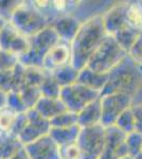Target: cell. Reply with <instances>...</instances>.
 Masks as SVG:
<instances>
[{
	"label": "cell",
	"mask_w": 142,
	"mask_h": 159,
	"mask_svg": "<svg viewBox=\"0 0 142 159\" xmlns=\"http://www.w3.org/2000/svg\"><path fill=\"white\" fill-rule=\"evenodd\" d=\"M126 20L130 27L136 30H142V1H128Z\"/></svg>",
	"instance_id": "23"
},
{
	"label": "cell",
	"mask_w": 142,
	"mask_h": 159,
	"mask_svg": "<svg viewBox=\"0 0 142 159\" xmlns=\"http://www.w3.org/2000/svg\"><path fill=\"white\" fill-rule=\"evenodd\" d=\"M0 49L15 54L19 58L29 49V38L7 22L0 33Z\"/></svg>",
	"instance_id": "12"
},
{
	"label": "cell",
	"mask_w": 142,
	"mask_h": 159,
	"mask_svg": "<svg viewBox=\"0 0 142 159\" xmlns=\"http://www.w3.org/2000/svg\"><path fill=\"white\" fill-rule=\"evenodd\" d=\"M127 52L112 36L107 35L91 55L86 67L97 73L109 74L127 56Z\"/></svg>",
	"instance_id": "4"
},
{
	"label": "cell",
	"mask_w": 142,
	"mask_h": 159,
	"mask_svg": "<svg viewBox=\"0 0 142 159\" xmlns=\"http://www.w3.org/2000/svg\"><path fill=\"white\" fill-rule=\"evenodd\" d=\"M17 112L13 111L12 109L4 107L0 110V132L10 133L17 117Z\"/></svg>",
	"instance_id": "29"
},
{
	"label": "cell",
	"mask_w": 142,
	"mask_h": 159,
	"mask_svg": "<svg viewBox=\"0 0 142 159\" xmlns=\"http://www.w3.org/2000/svg\"><path fill=\"white\" fill-rule=\"evenodd\" d=\"M20 1H0V18L10 21L13 12L19 6Z\"/></svg>",
	"instance_id": "33"
},
{
	"label": "cell",
	"mask_w": 142,
	"mask_h": 159,
	"mask_svg": "<svg viewBox=\"0 0 142 159\" xmlns=\"http://www.w3.org/2000/svg\"><path fill=\"white\" fill-rule=\"evenodd\" d=\"M10 159H30V158H29V156H28L27 152H25V148H22L21 150L18 151V152Z\"/></svg>",
	"instance_id": "37"
},
{
	"label": "cell",
	"mask_w": 142,
	"mask_h": 159,
	"mask_svg": "<svg viewBox=\"0 0 142 159\" xmlns=\"http://www.w3.org/2000/svg\"><path fill=\"white\" fill-rule=\"evenodd\" d=\"M27 124L21 133L18 135V139L24 147L48 135L51 129L50 122L39 116L35 109L32 108L27 110Z\"/></svg>",
	"instance_id": "9"
},
{
	"label": "cell",
	"mask_w": 142,
	"mask_h": 159,
	"mask_svg": "<svg viewBox=\"0 0 142 159\" xmlns=\"http://www.w3.org/2000/svg\"><path fill=\"white\" fill-rule=\"evenodd\" d=\"M102 107L101 125L106 129L115 125L122 112L128 109L133 104V97L125 93H110L100 97Z\"/></svg>",
	"instance_id": "8"
},
{
	"label": "cell",
	"mask_w": 142,
	"mask_h": 159,
	"mask_svg": "<svg viewBox=\"0 0 142 159\" xmlns=\"http://www.w3.org/2000/svg\"><path fill=\"white\" fill-rule=\"evenodd\" d=\"M71 64V43L58 40L44 56L43 69L52 73L57 69Z\"/></svg>",
	"instance_id": "11"
},
{
	"label": "cell",
	"mask_w": 142,
	"mask_h": 159,
	"mask_svg": "<svg viewBox=\"0 0 142 159\" xmlns=\"http://www.w3.org/2000/svg\"><path fill=\"white\" fill-rule=\"evenodd\" d=\"M33 109H35L39 116L48 120L49 122L53 118L57 117L58 115L67 110L66 106L59 98H46V97H40Z\"/></svg>",
	"instance_id": "16"
},
{
	"label": "cell",
	"mask_w": 142,
	"mask_h": 159,
	"mask_svg": "<svg viewBox=\"0 0 142 159\" xmlns=\"http://www.w3.org/2000/svg\"><path fill=\"white\" fill-rule=\"evenodd\" d=\"M131 110L135 116L136 129L135 132L142 135V105L141 104H131Z\"/></svg>",
	"instance_id": "35"
},
{
	"label": "cell",
	"mask_w": 142,
	"mask_h": 159,
	"mask_svg": "<svg viewBox=\"0 0 142 159\" xmlns=\"http://www.w3.org/2000/svg\"><path fill=\"white\" fill-rule=\"evenodd\" d=\"M77 124V115L66 110L63 114L58 115L57 117L50 120L51 127L55 129H64V127H70Z\"/></svg>",
	"instance_id": "27"
},
{
	"label": "cell",
	"mask_w": 142,
	"mask_h": 159,
	"mask_svg": "<svg viewBox=\"0 0 142 159\" xmlns=\"http://www.w3.org/2000/svg\"><path fill=\"white\" fill-rule=\"evenodd\" d=\"M62 87L56 82L51 73H46L42 84L39 85V91L42 97L46 98H59Z\"/></svg>",
	"instance_id": "24"
},
{
	"label": "cell",
	"mask_w": 142,
	"mask_h": 159,
	"mask_svg": "<svg viewBox=\"0 0 142 159\" xmlns=\"http://www.w3.org/2000/svg\"><path fill=\"white\" fill-rule=\"evenodd\" d=\"M22 148L24 145L16 136L10 133L0 134V157L1 159H10Z\"/></svg>",
	"instance_id": "20"
},
{
	"label": "cell",
	"mask_w": 142,
	"mask_h": 159,
	"mask_svg": "<svg viewBox=\"0 0 142 159\" xmlns=\"http://www.w3.org/2000/svg\"><path fill=\"white\" fill-rule=\"evenodd\" d=\"M102 14L99 13L83 20L71 42V65L76 70L86 67L91 55L107 36Z\"/></svg>",
	"instance_id": "1"
},
{
	"label": "cell",
	"mask_w": 142,
	"mask_h": 159,
	"mask_svg": "<svg viewBox=\"0 0 142 159\" xmlns=\"http://www.w3.org/2000/svg\"><path fill=\"white\" fill-rule=\"evenodd\" d=\"M142 84V67L126 56L108 74V81L101 96L110 93H125L134 97Z\"/></svg>",
	"instance_id": "2"
},
{
	"label": "cell",
	"mask_w": 142,
	"mask_h": 159,
	"mask_svg": "<svg viewBox=\"0 0 142 159\" xmlns=\"http://www.w3.org/2000/svg\"><path fill=\"white\" fill-rule=\"evenodd\" d=\"M0 134H1V132H0Z\"/></svg>",
	"instance_id": "42"
},
{
	"label": "cell",
	"mask_w": 142,
	"mask_h": 159,
	"mask_svg": "<svg viewBox=\"0 0 142 159\" xmlns=\"http://www.w3.org/2000/svg\"><path fill=\"white\" fill-rule=\"evenodd\" d=\"M77 115V124L81 129L95 126L101 124L102 120V107L100 98L85 106Z\"/></svg>",
	"instance_id": "17"
},
{
	"label": "cell",
	"mask_w": 142,
	"mask_h": 159,
	"mask_svg": "<svg viewBox=\"0 0 142 159\" xmlns=\"http://www.w3.org/2000/svg\"><path fill=\"white\" fill-rule=\"evenodd\" d=\"M0 159H1V157H0Z\"/></svg>",
	"instance_id": "43"
},
{
	"label": "cell",
	"mask_w": 142,
	"mask_h": 159,
	"mask_svg": "<svg viewBox=\"0 0 142 159\" xmlns=\"http://www.w3.org/2000/svg\"><path fill=\"white\" fill-rule=\"evenodd\" d=\"M101 97V93L88 87L76 83L62 87L59 99L66 106L67 110L74 114H79L85 106L95 101Z\"/></svg>",
	"instance_id": "6"
},
{
	"label": "cell",
	"mask_w": 142,
	"mask_h": 159,
	"mask_svg": "<svg viewBox=\"0 0 142 159\" xmlns=\"http://www.w3.org/2000/svg\"><path fill=\"white\" fill-rule=\"evenodd\" d=\"M120 159H136V158L131 157V156H130V155H126V156H124V157H122V158H120Z\"/></svg>",
	"instance_id": "40"
},
{
	"label": "cell",
	"mask_w": 142,
	"mask_h": 159,
	"mask_svg": "<svg viewBox=\"0 0 142 159\" xmlns=\"http://www.w3.org/2000/svg\"><path fill=\"white\" fill-rule=\"evenodd\" d=\"M10 24L18 32L30 38L51 25L50 18L34 6L33 1H20L13 12Z\"/></svg>",
	"instance_id": "3"
},
{
	"label": "cell",
	"mask_w": 142,
	"mask_h": 159,
	"mask_svg": "<svg viewBox=\"0 0 142 159\" xmlns=\"http://www.w3.org/2000/svg\"><path fill=\"white\" fill-rule=\"evenodd\" d=\"M7 24V20H4V19H2V18H0V33H1L2 29H3L4 25H6Z\"/></svg>",
	"instance_id": "39"
},
{
	"label": "cell",
	"mask_w": 142,
	"mask_h": 159,
	"mask_svg": "<svg viewBox=\"0 0 142 159\" xmlns=\"http://www.w3.org/2000/svg\"><path fill=\"white\" fill-rule=\"evenodd\" d=\"M76 144L82 151V159H99L105 145V127L103 125L81 129Z\"/></svg>",
	"instance_id": "7"
},
{
	"label": "cell",
	"mask_w": 142,
	"mask_h": 159,
	"mask_svg": "<svg viewBox=\"0 0 142 159\" xmlns=\"http://www.w3.org/2000/svg\"><path fill=\"white\" fill-rule=\"evenodd\" d=\"M139 33H140L139 30H136V29H134V28L130 27V25H127L124 29H122L121 31H119L118 33H116L112 37L117 40V43L128 54V51H130V49L131 48V46L134 45V43L136 42ZM110 36H112V35H110Z\"/></svg>",
	"instance_id": "22"
},
{
	"label": "cell",
	"mask_w": 142,
	"mask_h": 159,
	"mask_svg": "<svg viewBox=\"0 0 142 159\" xmlns=\"http://www.w3.org/2000/svg\"><path fill=\"white\" fill-rule=\"evenodd\" d=\"M17 92L19 93L20 98H21L22 102H24L25 106L27 107L28 110L34 108L35 104L37 103V101L42 97L39 91V87L35 86L22 85Z\"/></svg>",
	"instance_id": "25"
},
{
	"label": "cell",
	"mask_w": 142,
	"mask_h": 159,
	"mask_svg": "<svg viewBox=\"0 0 142 159\" xmlns=\"http://www.w3.org/2000/svg\"><path fill=\"white\" fill-rule=\"evenodd\" d=\"M82 21L83 20H81L74 14H66L58 16L52 22L51 27L55 31L59 40L71 43L79 28L81 27Z\"/></svg>",
	"instance_id": "15"
},
{
	"label": "cell",
	"mask_w": 142,
	"mask_h": 159,
	"mask_svg": "<svg viewBox=\"0 0 142 159\" xmlns=\"http://www.w3.org/2000/svg\"><path fill=\"white\" fill-rule=\"evenodd\" d=\"M128 56L137 65L142 67V30L139 33L136 42L134 43V45L131 46V48L128 51Z\"/></svg>",
	"instance_id": "32"
},
{
	"label": "cell",
	"mask_w": 142,
	"mask_h": 159,
	"mask_svg": "<svg viewBox=\"0 0 142 159\" xmlns=\"http://www.w3.org/2000/svg\"><path fill=\"white\" fill-rule=\"evenodd\" d=\"M137 159H142V150H141V153L139 154V156H138V158Z\"/></svg>",
	"instance_id": "41"
},
{
	"label": "cell",
	"mask_w": 142,
	"mask_h": 159,
	"mask_svg": "<svg viewBox=\"0 0 142 159\" xmlns=\"http://www.w3.org/2000/svg\"><path fill=\"white\" fill-rule=\"evenodd\" d=\"M126 135L116 126L105 129V145L99 159H120L128 155L125 143Z\"/></svg>",
	"instance_id": "10"
},
{
	"label": "cell",
	"mask_w": 142,
	"mask_h": 159,
	"mask_svg": "<svg viewBox=\"0 0 142 159\" xmlns=\"http://www.w3.org/2000/svg\"><path fill=\"white\" fill-rule=\"evenodd\" d=\"M59 40L53 28L48 27L42 32L29 38V49L21 56L18 61L25 68H42L43 60L46 53Z\"/></svg>",
	"instance_id": "5"
},
{
	"label": "cell",
	"mask_w": 142,
	"mask_h": 159,
	"mask_svg": "<svg viewBox=\"0 0 142 159\" xmlns=\"http://www.w3.org/2000/svg\"><path fill=\"white\" fill-rule=\"evenodd\" d=\"M128 1L116 2L110 6L105 12H103V24L107 35H113L119 31L127 27L126 11H127Z\"/></svg>",
	"instance_id": "14"
},
{
	"label": "cell",
	"mask_w": 142,
	"mask_h": 159,
	"mask_svg": "<svg viewBox=\"0 0 142 159\" xmlns=\"http://www.w3.org/2000/svg\"><path fill=\"white\" fill-rule=\"evenodd\" d=\"M53 78L56 80V82L59 84L61 87H65L71 84L76 83L79 76V70H76L71 64L66 65L64 67L57 69L56 71L51 73Z\"/></svg>",
	"instance_id": "21"
},
{
	"label": "cell",
	"mask_w": 142,
	"mask_h": 159,
	"mask_svg": "<svg viewBox=\"0 0 142 159\" xmlns=\"http://www.w3.org/2000/svg\"><path fill=\"white\" fill-rule=\"evenodd\" d=\"M108 81V74L97 73L90 70L89 68L85 67L79 71L77 76V83L88 87V88L95 90L98 92H102Z\"/></svg>",
	"instance_id": "18"
},
{
	"label": "cell",
	"mask_w": 142,
	"mask_h": 159,
	"mask_svg": "<svg viewBox=\"0 0 142 159\" xmlns=\"http://www.w3.org/2000/svg\"><path fill=\"white\" fill-rule=\"evenodd\" d=\"M113 126H116L118 129H120L122 133H124L125 135L135 132L136 122H135L134 112L131 110V106L120 115V117L117 119V121H116Z\"/></svg>",
	"instance_id": "26"
},
{
	"label": "cell",
	"mask_w": 142,
	"mask_h": 159,
	"mask_svg": "<svg viewBox=\"0 0 142 159\" xmlns=\"http://www.w3.org/2000/svg\"><path fill=\"white\" fill-rule=\"evenodd\" d=\"M133 104H141L142 105V84L137 90L135 96L133 97Z\"/></svg>",
	"instance_id": "36"
},
{
	"label": "cell",
	"mask_w": 142,
	"mask_h": 159,
	"mask_svg": "<svg viewBox=\"0 0 142 159\" xmlns=\"http://www.w3.org/2000/svg\"><path fill=\"white\" fill-rule=\"evenodd\" d=\"M24 148L30 159H62L61 147L49 134Z\"/></svg>",
	"instance_id": "13"
},
{
	"label": "cell",
	"mask_w": 142,
	"mask_h": 159,
	"mask_svg": "<svg viewBox=\"0 0 142 159\" xmlns=\"http://www.w3.org/2000/svg\"><path fill=\"white\" fill-rule=\"evenodd\" d=\"M7 93L0 90V109L4 108V107L7 106Z\"/></svg>",
	"instance_id": "38"
},
{
	"label": "cell",
	"mask_w": 142,
	"mask_h": 159,
	"mask_svg": "<svg viewBox=\"0 0 142 159\" xmlns=\"http://www.w3.org/2000/svg\"><path fill=\"white\" fill-rule=\"evenodd\" d=\"M62 159H82L83 154L76 143L61 148Z\"/></svg>",
	"instance_id": "34"
},
{
	"label": "cell",
	"mask_w": 142,
	"mask_h": 159,
	"mask_svg": "<svg viewBox=\"0 0 142 159\" xmlns=\"http://www.w3.org/2000/svg\"><path fill=\"white\" fill-rule=\"evenodd\" d=\"M81 132V127L79 124L70 127H64V129H55L51 127L49 135L55 141L61 148L76 143L77 137Z\"/></svg>",
	"instance_id": "19"
},
{
	"label": "cell",
	"mask_w": 142,
	"mask_h": 159,
	"mask_svg": "<svg viewBox=\"0 0 142 159\" xmlns=\"http://www.w3.org/2000/svg\"><path fill=\"white\" fill-rule=\"evenodd\" d=\"M18 63V56L0 49V70H12Z\"/></svg>",
	"instance_id": "31"
},
{
	"label": "cell",
	"mask_w": 142,
	"mask_h": 159,
	"mask_svg": "<svg viewBox=\"0 0 142 159\" xmlns=\"http://www.w3.org/2000/svg\"><path fill=\"white\" fill-rule=\"evenodd\" d=\"M125 143L128 155L134 158H138L142 150V135L137 132L127 134L125 137Z\"/></svg>",
	"instance_id": "28"
},
{
	"label": "cell",
	"mask_w": 142,
	"mask_h": 159,
	"mask_svg": "<svg viewBox=\"0 0 142 159\" xmlns=\"http://www.w3.org/2000/svg\"><path fill=\"white\" fill-rule=\"evenodd\" d=\"M7 108L12 109L13 111L17 112V114H21V112L27 111V107L25 106L24 102L20 98L19 93L16 91H11L7 93Z\"/></svg>",
	"instance_id": "30"
}]
</instances>
